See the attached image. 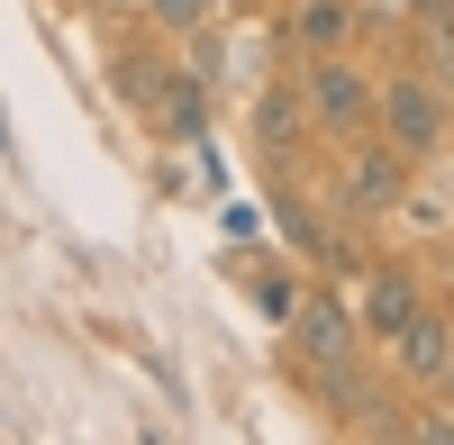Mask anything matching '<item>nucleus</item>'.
<instances>
[{"instance_id":"obj_9","label":"nucleus","mask_w":454,"mask_h":445,"mask_svg":"<svg viewBox=\"0 0 454 445\" xmlns=\"http://www.w3.org/2000/svg\"><path fill=\"white\" fill-rule=\"evenodd\" d=\"M145 19H155L164 36H200L209 27V0H145Z\"/></svg>"},{"instance_id":"obj_8","label":"nucleus","mask_w":454,"mask_h":445,"mask_svg":"<svg viewBox=\"0 0 454 445\" xmlns=\"http://www.w3.org/2000/svg\"><path fill=\"white\" fill-rule=\"evenodd\" d=\"M346 36H355V10H346V0H300V46H309V55H336Z\"/></svg>"},{"instance_id":"obj_1","label":"nucleus","mask_w":454,"mask_h":445,"mask_svg":"<svg viewBox=\"0 0 454 445\" xmlns=\"http://www.w3.org/2000/svg\"><path fill=\"white\" fill-rule=\"evenodd\" d=\"M300 91H309V128H318V137H346V145H355V137L382 128V82H364L346 55H318Z\"/></svg>"},{"instance_id":"obj_10","label":"nucleus","mask_w":454,"mask_h":445,"mask_svg":"<svg viewBox=\"0 0 454 445\" xmlns=\"http://www.w3.org/2000/svg\"><path fill=\"white\" fill-rule=\"evenodd\" d=\"M409 10H427L436 27H454V0H409Z\"/></svg>"},{"instance_id":"obj_4","label":"nucleus","mask_w":454,"mask_h":445,"mask_svg":"<svg viewBox=\"0 0 454 445\" xmlns=\"http://www.w3.org/2000/svg\"><path fill=\"white\" fill-rule=\"evenodd\" d=\"M355 337H364V318H346L336 301H300V318H291V346H300V363H309L318 382H346Z\"/></svg>"},{"instance_id":"obj_6","label":"nucleus","mask_w":454,"mask_h":445,"mask_svg":"<svg viewBox=\"0 0 454 445\" xmlns=\"http://www.w3.org/2000/svg\"><path fill=\"white\" fill-rule=\"evenodd\" d=\"M391 355H400V373H409V382L454 391V327H445V318H419V327H409Z\"/></svg>"},{"instance_id":"obj_5","label":"nucleus","mask_w":454,"mask_h":445,"mask_svg":"<svg viewBox=\"0 0 454 445\" xmlns=\"http://www.w3.org/2000/svg\"><path fill=\"white\" fill-rule=\"evenodd\" d=\"M355 318H364V337H372V346H400L409 327L427 318V301H419V282H409L400 264H382V273L364 282V301H355Z\"/></svg>"},{"instance_id":"obj_3","label":"nucleus","mask_w":454,"mask_h":445,"mask_svg":"<svg viewBox=\"0 0 454 445\" xmlns=\"http://www.w3.org/2000/svg\"><path fill=\"white\" fill-rule=\"evenodd\" d=\"M409 145H391V137H355V164H346V200L355 218H382V209H400V191H409Z\"/></svg>"},{"instance_id":"obj_2","label":"nucleus","mask_w":454,"mask_h":445,"mask_svg":"<svg viewBox=\"0 0 454 445\" xmlns=\"http://www.w3.org/2000/svg\"><path fill=\"white\" fill-rule=\"evenodd\" d=\"M382 137L409 145V155H436V145L454 137L445 82H427V73H391V82H382Z\"/></svg>"},{"instance_id":"obj_7","label":"nucleus","mask_w":454,"mask_h":445,"mask_svg":"<svg viewBox=\"0 0 454 445\" xmlns=\"http://www.w3.org/2000/svg\"><path fill=\"white\" fill-rule=\"evenodd\" d=\"M173 82H182V73H164L155 55H119V64H109V91H119V100H137L145 119H164V100H173Z\"/></svg>"}]
</instances>
